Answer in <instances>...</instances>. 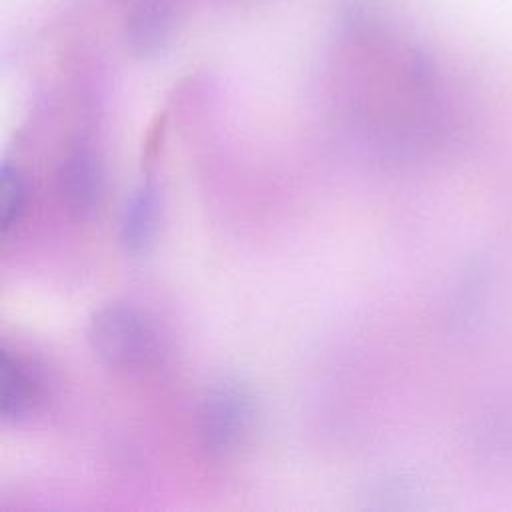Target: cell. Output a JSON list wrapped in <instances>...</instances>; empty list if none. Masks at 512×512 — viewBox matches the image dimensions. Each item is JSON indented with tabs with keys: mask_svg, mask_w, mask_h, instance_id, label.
<instances>
[{
	"mask_svg": "<svg viewBox=\"0 0 512 512\" xmlns=\"http://www.w3.org/2000/svg\"><path fill=\"white\" fill-rule=\"evenodd\" d=\"M328 56L334 86L350 102L386 112L406 146L446 134L448 104L436 62L380 6H342Z\"/></svg>",
	"mask_w": 512,
	"mask_h": 512,
	"instance_id": "1",
	"label": "cell"
},
{
	"mask_svg": "<svg viewBox=\"0 0 512 512\" xmlns=\"http://www.w3.org/2000/svg\"><path fill=\"white\" fill-rule=\"evenodd\" d=\"M88 342L106 368L124 376L154 370L164 354L156 326L126 304H108L96 310L88 324Z\"/></svg>",
	"mask_w": 512,
	"mask_h": 512,
	"instance_id": "2",
	"label": "cell"
},
{
	"mask_svg": "<svg viewBox=\"0 0 512 512\" xmlns=\"http://www.w3.org/2000/svg\"><path fill=\"white\" fill-rule=\"evenodd\" d=\"M258 406L252 390L234 378L212 382L198 408V438L208 456H236L256 430Z\"/></svg>",
	"mask_w": 512,
	"mask_h": 512,
	"instance_id": "3",
	"label": "cell"
},
{
	"mask_svg": "<svg viewBox=\"0 0 512 512\" xmlns=\"http://www.w3.org/2000/svg\"><path fill=\"white\" fill-rule=\"evenodd\" d=\"M120 16V36L140 58L160 54L176 36L192 0H112Z\"/></svg>",
	"mask_w": 512,
	"mask_h": 512,
	"instance_id": "4",
	"label": "cell"
},
{
	"mask_svg": "<svg viewBox=\"0 0 512 512\" xmlns=\"http://www.w3.org/2000/svg\"><path fill=\"white\" fill-rule=\"evenodd\" d=\"M56 188L66 212L76 220L90 218L104 196V166L88 144L70 148L58 164Z\"/></svg>",
	"mask_w": 512,
	"mask_h": 512,
	"instance_id": "5",
	"label": "cell"
},
{
	"mask_svg": "<svg viewBox=\"0 0 512 512\" xmlns=\"http://www.w3.org/2000/svg\"><path fill=\"white\" fill-rule=\"evenodd\" d=\"M46 398V378L26 354L10 348L0 352V416L20 422L32 416Z\"/></svg>",
	"mask_w": 512,
	"mask_h": 512,
	"instance_id": "6",
	"label": "cell"
},
{
	"mask_svg": "<svg viewBox=\"0 0 512 512\" xmlns=\"http://www.w3.org/2000/svg\"><path fill=\"white\" fill-rule=\"evenodd\" d=\"M162 220V194L160 188L146 180L134 188L124 204L120 218V242L126 252H146L160 228Z\"/></svg>",
	"mask_w": 512,
	"mask_h": 512,
	"instance_id": "7",
	"label": "cell"
},
{
	"mask_svg": "<svg viewBox=\"0 0 512 512\" xmlns=\"http://www.w3.org/2000/svg\"><path fill=\"white\" fill-rule=\"evenodd\" d=\"M474 448L480 460L496 470L512 466V408L496 406L480 416L474 432Z\"/></svg>",
	"mask_w": 512,
	"mask_h": 512,
	"instance_id": "8",
	"label": "cell"
},
{
	"mask_svg": "<svg viewBox=\"0 0 512 512\" xmlns=\"http://www.w3.org/2000/svg\"><path fill=\"white\" fill-rule=\"evenodd\" d=\"M28 206V182L22 170L10 162L2 164L0 172V208H2V232H10L26 214Z\"/></svg>",
	"mask_w": 512,
	"mask_h": 512,
	"instance_id": "9",
	"label": "cell"
}]
</instances>
